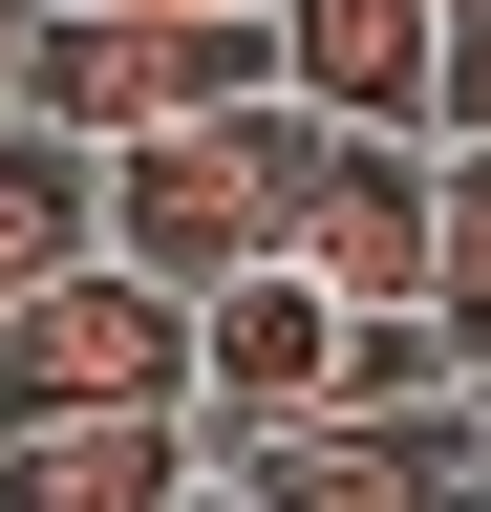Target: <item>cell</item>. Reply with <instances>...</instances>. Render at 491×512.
I'll return each mask as SVG.
<instances>
[{
	"mask_svg": "<svg viewBox=\"0 0 491 512\" xmlns=\"http://www.w3.org/2000/svg\"><path fill=\"white\" fill-rule=\"evenodd\" d=\"M299 86H257V107H171V128H107L86 150V235L129 256V278H171V299H214L235 256H278V214H299Z\"/></svg>",
	"mask_w": 491,
	"mask_h": 512,
	"instance_id": "6da1fadb",
	"label": "cell"
},
{
	"mask_svg": "<svg viewBox=\"0 0 491 512\" xmlns=\"http://www.w3.org/2000/svg\"><path fill=\"white\" fill-rule=\"evenodd\" d=\"M86 406H193V299L129 278L107 235L0 299V427H86Z\"/></svg>",
	"mask_w": 491,
	"mask_h": 512,
	"instance_id": "7a4b0ae2",
	"label": "cell"
},
{
	"mask_svg": "<svg viewBox=\"0 0 491 512\" xmlns=\"http://www.w3.org/2000/svg\"><path fill=\"white\" fill-rule=\"evenodd\" d=\"M470 448H491V406H470V384H427V406H299V427H235L214 491H235V512H449Z\"/></svg>",
	"mask_w": 491,
	"mask_h": 512,
	"instance_id": "3957f363",
	"label": "cell"
},
{
	"mask_svg": "<svg viewBox=\"0 0 491 512\" xmlns=\"http://www.w3.org/2000/svg\"><path fill=\"white\" fill-rule=\"evenodd\" d=\"M342 384V299L299 278V256H235V278L193 299V448H235V427H299Z\"/></svg>",
	"mask_w": 491,
	"mask_h": 512,
	"instance_id": "277c9868",
	"label": "cell"
},
{
	"mask_svg": "<svg viewBox=\"0 0 491 512\" xmlns=\"http://www.w3.org/2000/svg\"><path fill=\"white\" fill-rule=\"evenodd\" d=\"M278 22V86L321 128H427V43H449V0H257Z\"/></svg>",
	"mask_w": 491,
	"mask_h": 512,
	"instance_id": "5b68a950",
	"label": "cell"
},
{
	"mask_svg": "<svg viewBox=\"0 0 491 512\" xmlns=\"http://www.w3.org/2000/svg\"><path fill=\"white\" fill-rule=\"evenodd\" d=\"M193 491V406H86V427H0V512H171Z\"/></svg>",
	"mask_w": 491,
	"mask_h": 512,
	"instance_id": "8992f818",
	"label": "cell"
},
{
	"mask_svg": "<svg viewBox=\"0 0 491 512\" xmlns=\"http://www.w3.org/2000/svg\"><path fill=\"white\" fill-rule=\"evenodd\" d=\"M427 342L491 406V128H427Z\"/></svg>",
	"mask_w": 491,
	"mask_h": 512,
	"instance_id": "52a82bcc",
	"label": "cell"
},
{
	"mask_svg": "<svg viewBox=\"0 0 491 512\" xmlns=\"http://www.w3.org/2000/svg\"><path fill=\"white\" fill-rule=\"evenodd\" d=\"M65 256H86V150L0 107V299H22V278H65Z\"/></svg>",
	"mask_w": 491,
	"mask_h": 512,
	"instance_id": "ba28073f",
	"label": "cell"
},
{
	"mask_svg": "<svg viewBox=\"0 0 491 512\" xmlns=\"http://www.w3.org/2000/svg\"><path fill=\"white\" fill-rule=\"evenodd\" d=\"M427 128H491V0H449V43H427Z\"/></svg>",
	"mask_w": 491,
	"mask_h": 512,
	"instance_id": "9c48e42d",
	"label": "cell"
},
{
	"mask_svg": "<svg viewBox=\"0 0 491 512\" xmlns=\"http://www.w3.org/2000/svg\"><path fill=\"white\" fill-rule=\"evenodd\" d=\"M129 22H214V0H129Z\"/></svg>",
	"mask_w": 491,
	"mask_h": 512,
	"instance_id": "30bf717a",
	"label": "cell"
},
{
	"mask_svg": "<svg viewBox=\"0 0 491 512\" xmlns=\"http://www.w3.org/2000/svg\"><path fill=\"white\" fill-rule=\"evenodd\" d=\"M171 512H235V491H214V470H193V491H171Z\"/></svg>",
	"mask_w": 491,
	"mask_h": 512,
	"instance_id": "8fae6325",
	"label": "cell"
},
{
	"mask_svg": "<svg viewBox=\"0 0 491 512\" xmlns=\"http://www.w3.org/2000/svg\"><path fill=\"white\" fill-rule=\"evenodd\" d=\"M449 512H491V448H470V491H449Z\"/></svg>",
	"mask_w": 491,
	"mask_h": 512,
	"instance_id": "7c38bea8",
	"label": "cell"
},
{
	"mask_svg": "<svg viewBox=\"0 0 491 512\" xmlns=\"http://www.w3.org/2000/svg\"><path fill=\"white\" fill-rule=\"evenodd\" d=\"M22 22H43V0H0V43H22Z\"/></svg>",
	"mask_w": 491,
	"mask_h": 512,
	"instance_id": "4fadbf2b",
	"label": "cell"
}]
</instances>
